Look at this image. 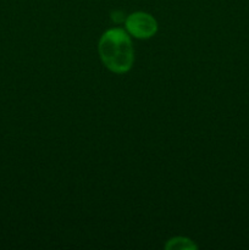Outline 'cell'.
Masks as SVG:
<instances>
[{
	"label": "cell",
	"mask_w": 249,
	"mask_h": 250,
	"mask_svg": "<svg viewBox=\"0 0 249 250\" xmlns=\"http://www.w3.org/2000/svg\"><path fill=\"white\" fill-rule=\"evenodd\" d=\"M100 59L107 70L114 73H126L134 62V50L127 31L122 28L107 29L98 45Z\"/></svg>",
	"instance_id": "1"
},
{
	"label": "cell",
	"mask_w": 249,
	"mask_h": 250,
	"mask_svg": "<svg viewBox=\"0 0 249 250\" xmlns=\"http://www.w3.org/2000/svg\"><path fill=\"white\" fill-rule=\"evenodd\" d=\"M124 27L129 36L138 39H148L158 31V22L150 14L138 11L126 17Z\"/></svg>",
	"instance_id": "2"
},
{
	"label": "cell",
	"mask_w": 249,
	"mask_h": 250,
	"mask_svg": "<svg viewBox=\"0 0 249 250\" xmlns=\"http://www.w3.org/2000/svg\"><path fill=\"white\" fill-rule=\"evenodd\" d=\"M165 248L167 250H193L197 249L198 247L190 239L185 238V237H175L165 244Z\"/></svg>",
	"instance_id": "3"
},
{
	"label": "cell",
	"mask_w": 249,
	"mask_h": 250,
	"mask_svg": "<svg viewBox=\"0 0 249 250\" xmlns=\"http://www.w3.org/2000/svg\"><path fill=\"white\" fill-rule=\"evenodd\" d=\"M112 20H114L115 22H117V23H119V22L124 21V15H122V12L115 11V12H112Z\"/></svg>",
	"instance_id": "4"
}]
</instances>
